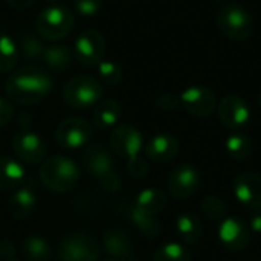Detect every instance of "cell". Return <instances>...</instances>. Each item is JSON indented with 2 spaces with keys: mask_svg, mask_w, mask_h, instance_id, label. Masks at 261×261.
Listing matches in <instances>:
<instances>
[{
  "mask_svg": "<svg viewBox=\"0 0 261 261\" xmlns=\"http://www.w3.org/2000/svg\"><path fill=\"white\" fill-rule=\"evenodd\" d=\"M52 90V78L38 66H23L12 72L5 83L8 98L21 106H32L43 101Z\"/></svg>",
  "mask_w": 261,
  "mask_h": 261,
  "instance_id": "cell-1",
  "label": "cell"
},
{
  "mask_svg": "<svg viewBox=\"0 0 261 261\" xmlns=\"http://www.w3.org/2000/svg\"><path fill=\"white\" fill-rule=\"evenodd\" d=\"M38 177L46 190L58 194L69 193L80 180V168L70 158L54 154L41 162Z\"/></svg>",
  "mask_w": 261,
  "mask_h": 261,
  "instance_id": "cell-2",
  "label": "cell"
},
{
  "mask_svg": "<svg viewBox=\"0 0 261 261\" xmlns=\"http://www.w3.org/2000/svg\"><path fill=\"white\" fill-rule=\"evenodd\" d=\"M75 26V17L66 6L54 5L44 8L35 20V29L40 38L47 41H58L66 38Z\"/></svg>",
  "mask_w": 261,
  "mask_h": 261,
  "instance_id": "cell-3",
  "label": "cell"
},
{
  "mask_svg": "<svg viewBox=\"0 0 261 261\" xmlns=\"http://www.w3.org/2000/svg\"><path fill=\"white\" fill-rule=\"evenodd\" d=\"M217 26L220 32L234 41H245L254 34V17L242 5L229 3L217 12Z\"/></svg>",
  "mask_w": 261,
  "mask_h": 261,
  "instance_id": "cell-4",
  "label": "cell"
},
{
  "mask_svg": "<svg viewBox=\"0 0 261 261\" xmlns=\"http://www.w3.org/2000/svg\"><path fill=\"white\" fill-rule=\"evenodd\" d=\"M102 96V84L89 75H76L70 78L63 89V101L72 109L95 107Z\"/></svg>",
  "mask_w": 261,
  "mask_h": 261,
  "instance_id": "cell-5",
  "label": "cell"
},
{
  "mask_svg": "<svg viewBox=\"0 0 261 261\" xmlns=\"http://www.w3.org/2000/svg\"><path fill=\"white\" fill-rule=\"evenodd\" d=\"M60 261H98L101 248L98 242L84 232H75L66 236L57 249Z\"/></svg>",
  "mask_w": 261,
  "mask_h": 261,
  "instance_id": "cell-6",
  "label": "cell"
},
{
  "mask_svg": "<svg viewBox=\"0 0 261 261\" xmlns=\"http://www.w3.org/2000/svg\"><path fill=\"white\" fill-rule=\"evenodd\" d=\"M12 151L18 162L35 165L43 162L46 158V142L29 127H21L12 138Z\"/></svg>",
  "mask_w": 261,
  "mask_h": 261,
  "instance_id": "cell-7",
  "label": "cell"
},
{
  "mask_svg": "<svg viewBox=\"0 0 261 261\" xmlns=\"http://www.w3.org/2000/svg\"><path fill=\"white\" fill-rule=\"evenodd\" d=\"M73 55L80 64L87 67H96L106 55V40L102 34L95 29L83 31L75 38Z\"/></svg>",
  "mask_w": 261,
  "mask_h": 261,
  "instance_id": "cell-8",
  "label": "cell"
},
{
  "mask_svg": "<svg viewBox=\"0 0 261 261\" xmlns=\"http://www.w3.org/2000/svg\"><path fill=\"white\" fill-rule=\"evenodd\" d=\"M92 136V125L83 118H67L55 130V141L64 150H80L87 145Z\"/></svg>",
  "mask_w": 261,
  "mask_h": 261,
  "instance_id": "cell-9",
  "label": "cell"
},
{
  "mask_svg": "<svg viewBox=\"0 0 261 261\" xmlns=\"http://www.w3.org/2000/svg\"><path fill=\"white\" fill-rule=\"evenodd\" d=\"M180 106L193 116L206 118L217 109L216 93L206 86H190L180 93Z\"/></svg>",
  "mask_w": 261,
  "mask_h": 261,
  "instance_id": "cell-10",
  "label": "cell"
},
{
  "mask_svg": "<svg viewBox=\"0 0 261 261\" xmlns=\"http://www.w3.org/2000/svg\"><path fill=\"white\" fill-rule=\"evenodd\" d=\"M110 147L116 154L130 161L141 154L144 148V138L133 125H118L110 133Z\"/></svg>",
  "mask_w": 261,
  "mask_h": 261,
  "instance_id": "cell-11",
  "label": "cell"
},
{
  "mask_svg": "<svg viewBox=\"0 0 261 261\" xmlns=\"http://www.w3.org/2000/svg\"><path fill=\"white\" fill-rule=\"evenodd\" d=\"M200 187V174L190 164L177 165L168 176V191L177 200H185L196 194Z\"/></svg>",
  "mask_w": 261,
  "mask_h": 261,
  "instance_id": "cell-12",
  "label": "cell"
},
{
  "mask_svg": "<svg viewBox=\"0 0 261 261\" xmlns=\"http://www.w3.org/2000/svg\"><path fill=\"white\" fill-rule=\"evenodd\" d=\"M217 236L222 245L232 252H242L251 243V229L239 217H225L219 225Z\"/></svg>",
  "mask_w": 261,
  "mask_h": 261,
  "instance_id": "cell-13",
  "label": "cell"
},
{
  "mask_svg": "<svg viewBox=\"0 0 261 261\" xmlns=\"http://www.w3.org/2000/svg\"><path fill=\"white\" fill-rule=\"evenodd\" d=\"M219 116L229 130H242L251 122V109L243 98L228 95L219 104Z\"/></svg>",
  "mask_w": 261,
  "mask_h": 261,
  "instance_id": "cell-14",
  "label": "cell"
},
{
  "mask_svg": "<svg viewBox=\"0 0 261 261\" xmlns=\"http://www.w3.org/2000/svg\"><path fill=\"white\" fill-rule=\"evenodd\" d=\"M236 199L249 210H261V176L257 173H242L234 180Z\"/></svg>",
  "mask_w": 261,
  "mask_h": 261,
  "instance_id": "cell-15",
  "label": "cell"
},
{
  "mask_svg": "<svg viewBox=\"0 0 261 261\" xmlns=\"http://www.w3.org/2000/svg\"><path fill=\"white\" fill-rule=\"evenodd\" d=\"M144 151L150 161L156 164H165L177 156L179 141L170 133H159L148 139L144 147Z\"/></svg>",
  "mask_w": 261,
  "mask_h": 261,
  "instance_id": "cell-16",
  "label": "cell"
},
{
  "mask_svg": "<svg viewBox=\"0 0 261 261\" xmlns=\"http://www.w3.org/2000/svg\"><path fill=\"white\" fill-rule=\"evenodd\" d=\"M37 200H38V196H37L35 187L32 184L24 182L21 187L12 191L8 200V211L14 219L23 220L34 213L37 206Z\"/></svg>",
  "mask_w": 261,
  "mask_h": 261,
  "instance_id": "cell-17",
  "label": "cell"
},
{
  "mask_svg": "<svg viewBox=\"0 0 261 261\" xmlns=\"http://www.w3.org/2000/svg\"><path fill=\"white\" fill-rule=\"evenodd\" d=\"M83 165H84V170L92 177H96L99 180L102 176L113 171V158L104 145L95 144L84 150Z\"/></svg>",
  "mask_w": 261,
  "mask_h": 261,
  "instance_id": "cell-18",
  "label": "cell"
},
{
  "mask_svg": "<svg viewBox=\"0 0 261 261\" xmlns=\"http://www.w3.org/2000/svg\"><path fill=\"white\" fill-rule=\"evenodd\" d=\"M26 182V170L17 159L0 156V190L14 191Z\"/></svg>",
  "mask_w": 261,
  "mask_h": 261,
  "instance_id": "cell-19",
  "label": "cell"
},
{
  "mask_svg": "<svg viewBox=\"0 0 261 261\" xmlns=\"http://www.w3.org/2000/svg\"><path fill=\"white\" fill-rule=\"evenodd\" d=\"M122 115L121 104L115 99H104L95 106L93 110V125L99 130L115 128Z\"/></svg>",
  "mask_w": 261,
  "mask_h": 261,
  "instance_id": "cell-20",
  "label": "cell"
},
{
  "mask_svg": "<svg viewBox=\"0 0 261 261\" xmlns=\"http://www.w3.org/2000/svg\"><path fill=\"white\" fill-rule=\"evenodd\" d=\"M127 217L136 226V229L142 236H145L147 239L159 237V234L162 231V226H161V222L156 219V216L142 211L136 205H132V206L127 208Z\"/></svg>",
  "mask_w": 261,
  "mask_h": 261,
  "instance_id": "cell-21",
  "label": "cell"
},
{
  "mask_svg": "<svg viewBox=\"0 0 261 261\" xmlns=\"http://www.w3.org/2000/svg\"><path fill=\"white\" fill-rule=\"evenodd\" d=\"M176 232L184 243L194 245L202 239L203 226L200 219L194 213L185 211L176 219Z\"/></svg>",
  "mask_w": 261,
  "mask_h": 261,
  "instance_id": "cell-22",
  "label": "cell"
},
{
  "mask_svg": "<svg viewBox=\"0 0 261 261\" xmlns=\"http://www.w3.org/2000/svg\"><path fill=\"white\" fill-rule=\"evenodd\" d=\"M41 60L49 69L55 72H64L73 60V52L67 44H52L44 47Z\"/></svg>",
  "mask_w": 261,
  "mask_h": 261,
  "instance_id": "cell-23",
  "label": "cell"
},
{
  "mask_svg": "<svg viewBox=\"0 0 261 261\" xmlns=\"http://www.w3.org/2000/svg\"><path fill=\"white\" fill-rule=\"evenodd\" d=\"M102 242H104L106 252L116 260L124 258L132 252V242L122 229L113 228V229L106 231Z\"/></svg>",
  "mask_w": 261,
  "mask_h": 261,
  "instance_id": "cell-24",
  "label": "cell"
},
{
  "mask_svg": "<svg viewBox=\"0 0 261 261\" xmlns=\"http://www.w3.org/2000/svg\"><path fill=\"white\" fill-rule=\"evenodd\" d=\"M135 205L141 208L142 211L156 216L162 213L164 208L167 206V196L164 191L158 188H145L136 196Z\"/></svg>",
  "mask_w": 261,
  "mask_h": 261,
  "instance_id": "cell-25",
  "label": "cell"
},
{
  "mask_svg": "<svg viewBox=\"0 0 261 261\" xmlns=\"http://www.w3.org/2000/svg\"><path fill=\"white\" fill-rule=\"evenodd\" d=\"M23 255L28 261H50L52 246L41 236H29L23 242Z\"/></svg>",
  "mask_w": 261,
  "mask_h": 261,
  "instance_id": "cell-26",
  "label": "cell"
},
{
  "mask_svg": "<svg viewBox=\"0 0 261 261\" xmlns=\"http://www.w3.org/2000/svg\"><path fill=\"white\" fill-rule=\"evenodd\" d=\"M17 43L5 32H0V73L11 72L18 61Z\"/></svg>",
  "mask_w": 261,
  "mask_h": 261,
  "instance_id": "cell-27",
  "label": "cell"
},
{
  "mask_svg": "<svg viewBox=\"0 0 261 261\" xmlns=\"http://www.w3.org/2000/svg\"><path fill=\"white\" fill-rule=\"evenodd\" d=\"M226 153L234 161H246L252 153V142L251 139L243 133H234L231 135L225 142Z\"/></svg>",
  "mask_w": 261,
  "mask_h": 261,
  "instance_id": "cell-28",
  "label": "cell"
},
{
  "mask_svg": "<svg viewBox=\"0 0 261 261\" xmlns=\"http://www.w3.org/2000/svg\"><path fill=\"white\" fill-rule=\"evenodd\" d=\"M18 47V55L24 60H37L43 57L44 52V44L38 38V35L31 34V32H23L20 35V40L17 43Z\"/></svg>",
  "mask_w": 261,
  "mask_h": 261,
  "instance_id": "cell-29",
  "label": "cell"
},
{
  "mask_svg": "<svg viewBox=\"0 0 261 261\" xmlns=\"http://www.w3.org/2000/svg\"><path fill=\"white\" fill-rule=\"evenodd\" d=\"M153 261H191V254L184 245L170 242L154 252Z\"/></svg>",
  "mask_w": 261,
  "mask_h": 261,
  "instance_id": "cell-30",
  "label": "cell"
},
{
  "mask_svg": "<svg viewBox=\"0 0 261 261\" xmlns=\"http://www.w3.org/2000/svg\"><path fill=\"white\" fill-rule=\"evenodd\" d=\"M200 210L202 214L211 222L223 220L226 217V203L219 196H205L200 202Z\"/></svg>",
  "mask_w": 261,
  "mask_h": 261,
  "instance_id": "cell-31",
  "label": "cell"
},
{
  "mask_svg": "<svg viewBox=\"0 0 261 261\" xmlns=\"http://www.w3.org/2000/svg\"><path fill=\"white\" fill-rule=\"evenodd\" d=\"M98 76L101 80V83L107 84V86H116L121 83L122 80V67L113 61H107L102 60L98 66Z\"/></svg>",
  "mask_w": 261,
  "mask_h": 261,
  "instance_id": "cell-32",
  "label": "cell"
},
{
  "mask_svg": "<svg viewBox=\"0 0 261 261\" xmlns=\"http://www.w3.org/2000/svg\"><path fill=\"white\" fill-rule=\"evenodd\" d=\"M102 3L104 0H73V8L83 17H92L101 11Z\"/></svg>",
  "mask_w": 261,
  "mask_h": 261,
  "instance_id": "cell-33",
  "label": "cell"
},
{
  "mask_svg": "<svg viewBox=\"0 0 261 261\" xmlns=\"http://www.w3.org/2000/svg\"><path fill=\"white\" fill-rule=\"evenodd\" d=\"M127 173L133 179H144L148 174V165L145 159L138 156L135 159L127 161Z\"/></svg>",
  "mask_w": 261,
  "mask_h": 261,
  "instance_id": "cell-34",
  "label": "cell"
},
{
  "mask_svg": "<svg viewBox=\"0 0 261 261\" xmlns=\"http://www.w3.org/2000/svg\"><path fill=\"white\" fill-rule=\"evenodd\" d=\"M180 106V98L174 93H162L156 99V107L162 112L176 110Z\"/></svg>",
  "mask_w": 261,
  "mask_h": 261,
  "instance_id": "cell-35",
  "label": "cell"
},
{
  "mask_svg": "<svg viewBox=\"0 0 261 261\" xmlns=\"http://www.w3.org/2000/svg\"><path fill=\"white\" fill-rule=\"evenodd\" d=\"M99 184L102 185L104 190L112 191V193H115V191H118L121 188V179H119V176H118V173L115 170L107 173L106 176H102L99 179Z\"/></svg>",
  "mask_w": 261,
  "mask_h": 261,
  "instance_id": "cell-36",
  "label": "cell"
},
{
  "mask_svg": "<svg viewBox=\"0 0 261 261\" xmlns=\"http://www.w3.org/2000/svg\"><path fill=\"white\" fill-rule=\"evenodd\" d=\"M14 118V107L9 99L0 96V127L8 125Z\"/></svg>",
  "mask_w": 261,
  "mask_h": 261,
  "instance_id": "cell-37",
  "label": "cell"
},
{
  "mask_svg": "<svg viewBox=\"0 0 261 261\" xmlns=\"http://www.w3.org/2000/svg\"><path fill=\"white\" fill-rule=\"evenodd\" d=\"M15 257V246L11 240H0V260L12 261Z\"/></svg>",
  "mask_w": 261,
  "mask_h": 261,
  "instance_id": "cell-38",
  "label": "cell"
},
{
  "mask_svg": "<svg viewBox=\"0 0 261 261\" xmlns=\"http://www.w3.org/2000/svg\"><path fill=\"white\" fill-rule=\"evenodd\" d=\"M249 229L255 234H261V210H257L249 219Z\"/></svg>",
  "mask_w": 261,
  "mask_h": 261,
  "instance_id": "cell-39",
  "label": "cell"
},
{
  "mask_svg": "<svg viewBox=\"0 0 261 261\" xmlns=\"http://www.w3.org/2000/svg\"><path fill=\"white\" fill-rule=\"evenodd\" d=\"M6 2H8V5L12 9H17V11L26 9V8H29L34 3V0H6Z\"/></svg>",
  "mask_w": 261,
  "mask_h": 261,
  "instance_id": "cell-40",
  "label": "cell"
},
{
  "mask_svg": "<svg viewBox=\"0 0 261 261\" xmlns=\"http://www.w3.org/2000/svg\"><path fill=\"white\" fill-rule=\"evenodd\" d=\"M258 104H260V107H261V89H260V93H258Z\"/></svg>",
  "mask_w": 261,
  "mask_h": 261,
  "instance_id": "cell-41",
  "label": "cell"
},
{
  "mask_svg": "<svg viewBox=\"0 0 261 261\" xmlns=\"http://www.w3.org/2000/svg\"><path fill=\"white\" fill-rule=\"evenodd\" d=\"M102 261H119V260H116V258H109V260H102Z\"/></svg>",
  "mask_w": 261,
  "mask_h": 261,
  "instance_id": "cell-42",
  "label": "cell"
},
{
  "mask_svg": "<svg viewBox=\"0 0 261 261\" xmlns=\"http://www.w3.org/2000/svg\"><path fill=\"white\" fill-rule=\"evenodd\" d=\"M214 2H217V3H223V2H226V0H214Z\"/></svg>",
  "mask_w": 261,
  "mask_h": 261,
  "instance_id": "cell-43",
  "label": "cell"
},
{
  "mask_svg": "<svg viewBox=\"0 0 261 261\" xmlns=\"http://www.w3.org/2000/svg\"><path fill=\"white\" fill-rule=\"evenodd\" d=\"M44 2H58V0H44Z\"/></svg>",
  "mask_w": 261,
  "mask_h": 261,
  "instance_id": "cell-44",
  "label": "cell"
},
{
  "mask_svg": "<svg viewBox=\"0 0 261 261\" xmlns=\"http://www.w3.org/2000/svg\"><path fill=\"white\" fill-rule=\"evenodd\" d=\"M12 261H18V260H12Z\"/></svg>",
  "mask_w": 261,
  "mask_h": 261,
  "instance_id": "cell-45",
  "label": "cell"
},
{
  "mask_svg": "<svg viewBox=\"0 0 261 261\" xmlns=\"http://www.w3.org/2000/svg\"><path fill=\"white\" fill-rule=\"evenodd\" d=\"M242 261H246V260H242Z\"/></svg>",
  "mask_w": 261,
  "mask_h": 261,
  "instance_id": "cell-46",
  "label": "cell"
}]
</instances>
